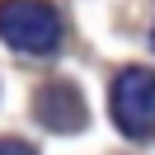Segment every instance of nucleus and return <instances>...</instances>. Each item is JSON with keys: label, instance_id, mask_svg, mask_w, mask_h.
<instances>
[{"label": "nucleus", "instance_id": "3", "mask_svg": "<svg viewBox=\"0 0 155 155\" xmlns=\"http://www.w3.org/2000/svg\"><path fill=\"white\" fill-rule=\"evenodd\" d=\"M38 117L52 127V132H80L85 127V99L71 80H52V85L38 89Z\"/></svg>", "mask_w": 155, "mask_h": 155}, {"label": "nucleus", "instance_id": "4", "mask_svg": "<svg viewBox=\"0 0 155 155\" xmlns=\"http://www.w3.org/2000/svg\"><path fill=\"white\" fill-rule=\"evenodd\" d=\"M0 155H38V150L24 146V141H14V136H0Z\"/></svg>", "mask_w": 155, "mask_h": 155}, {"label": "nucleus", "instance_id": "5", "mask_svg": "<svg viewBox=\"0 0 155 155\" xmlns=\"http://www.w3.org/2000/svg\"><path fill=\"white\" fill-rule=\"evenodd\" d=\"M150 42H155V28H150Z\"/></svg>", "mask_w": 155, "mask_h": 155}, {"label": "nucleus", "instance_id": "2", "mask_svg": "<svg viewBox=\"0 0 155 155\" xmlns=\"http://www.w3.org/2000/svg\"><path fill=\"white\" fill-rule=\"evenodd\" d=\"M108 104H113V117L127 136H150L155 132V75L146 66H127L113 80Z\"/></svg>", "mask_w": 155, "mask_h": 155}, {"label": "nucleus", "instance_id": "1", "mask_svg": "<svg viewBox=\"0 0 155 155\" xmlns=\"http://www.w3.org/2000/svg\"><path fill=\"white\" fill-rule=\"evenodd\" d=\"M0 42L42 57L61 42V19L47 0H0Z\"/></svg>", "mask_w": 155, "mask_h": 155}]
</instances>
